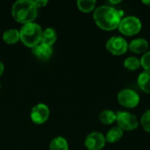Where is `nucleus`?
<instances>
[{"label":"nucleus","mask_w":150,"mask_h":150,"mask_svg":"<svg viewBox=\"0 0 150 150\" xmlns=\"http://www.w3.org/2000/svg\"><path fill=\"white\" fill-rule=\"evenodd\" d=\"M124 15L123 11L110 5H101L95 9L93 18L97 25L105 31H112L119 27Z\"/></svg>","instance_id":"f257e3e1"},{"label":"nucleus","mask_w":150,"mask_h":150,"mask_svg":"<svg viewBox=\"0 0 150 150\" xmlns=\"http://www.w3.org/2000/svg\"><path fill=\"white\" fill-rule=\"evenodd\" d=\"M38 8L33 0H18L11 8V15L16 21L24 25L32 23L37 17Z\"/></svg>","instance_id":"f03ea898"},{"label":"nucleus","mask_w":150,"mask_h":150,"mask_svg":"<svg viewBox=\"0 0 150 150\" xmlns=\"http://www.w3.org/2000/svg\"><path fill=\"white\" fill-rule=\"evenodd\" d=\"M42 35V29L37 23L32 22L25 24L19 31L20 40L28 47L33 48L40 43Z\"/></svg>","instance_id":"7ed1b4c3"},{"label":"nucleus","mask_w":150,"mask_h":150,"mask_svg":"<svg viewBox=\"0 0 150 150\" xmlns=\"http://www.w3.org/2000/svg\"><path fill=\"white\" fill-rule=\"evenodd\" d=\"M118 28L122 34L126 36H134L140 33L142 29V21L135 16H127L121 19Z\"/></svg>","instance_id":"20e7f679"},{"label":"nucleus","mask_w":150,"mask_h":150,"mask_svg":"<svg viewBox=\"0 0 150 150\" xmlns=\"http://www.w3.org/2000/svg\"><path fill=\"white\" fill-rule=\"evenodd\" d=\"M116 122L118 127L123 131H133L138 127V120L135 115L128 112H118L116 113Z\"/></svg>","instance_id":"39448f33"},{"label":"nucleus","mask_w":150,"mask_h":150,"mask_svg":"<svg viewBox=\"0 0 150 150\" xmlns=\"http://www.w3.org/2000/svg\"><path fill=\"white\" fill-rule=\"evenodd\" d=\"M106 49L113 55H122L128 50V43L121 36L111 37L105 44Z\"/></svg>","instance_id":"423d86ee"},{"label":"nucleus","mask_w":150,"mask_h":150,"mask_svg":"<svg viewBox=\"0 0 150 150\" xmlns=\"http://www.w3.org/2000/svg\"><path fill=\"white\" fill-rule=\"evenodd\" d=\"M117 98L119 103L127 108H134L140 103L139 94L131 89H124L120 91L118 93Z\"/></svg>","instance_id":"0eeeda50"},{"label":"nucleus","mask_w":150,"mask_h":150,"mask_svg":"<svg viewBox=\"0 0 150 150\" xmlns=\"http://www.w3.org/2000/svg\"><path fill=\"white\" fill-rule=\"evenodd\" d=\"M105 136L99 132H92L87 135L84 145L89 150H101L105 145Z\"/></svg>","instance_id":"6e6552de"},{"label":"nucleus","mask_w":150,"mask_h":150,"mask_svg":"<svg viewBox=\"0 0 150 150\" xmlns=\"http://www.w3.org/2000/svg\"><path fill=\"white\" fill-rule=\"evenodd\" d=\"M50 115L49 108L45 104H38L33 107L31 112V119L33 123L40 125L45 123Z\"/></svg>","instance_id":"1a4fd4ad"},{"label":"nucleus","mask_w":150,"mask_h":150,"mask_svg":"<svg viewBox=\"0 0 150 150\" xmlns=\"http://www.w3.org/2000/svg\"><path fill=\"white\" fill-rule=\"evenodd\" d=\"M32 53L36 58L41 61H47L53 54V47L40 42L32 49Z\"/></svg>","instance_id":"9d476101"},{"label":"nucleus","mask_w":150,"mask_h":150,"mask_svg":"<svg viewBox=\"0 0 150 150\" xmlns=\"http://www.w3.org/2000/svg\"><path fill=\"white\" fill-rule=\"evenodd\" d=\"M149 47V41L144 38L134 39L128 44V49L135 54H145L148 52Z\"/></svg>","instance_id":"9b49d317"},{"label":"nucleus","mask_w":150,"mask_h":150,"mask_svg":"<svg viewBox=\"0 0 150 150\" xmlns=\"http://www.w3.org/2000/svg\"><path fill=\"white\" fill-rule=\"evenodd\" d=\"M57 40V33L52 27H47L44 31H42L41 40L40 42L48 46H53Z\"/></svg>","instance_id":"f8f14e48"},{"label":"nucleus","mask_w":150,"mask_h":150,"mask_svg":"<svg viewBox=\"0 0 150 150\" xmlns=\"http://www.w3.org/2000/svg\"><path fill=\"white\" fill-rule=\"evenodd\" d=\"M123 134H124V131L120 127H114L107 132L105 135V141L109 143L117 142L123 137Z\"/></svg>","instance_id":"ddd939ff"},{"label":"nucleus","mask_w":150,"mask_h":150,"mask_svg":"<svg viewBox=\"0 0 150 150\" xmlns=\"http://www.w3.org/2000/svg\"><path fill=\"white\" fill-rule=\"evenodd\" d=\"M138 84L139 87L145 91L146 93L150 94V71L144 70L138 76Z\"/></svg>","instance_id":"4468645a"},{"label":"nucleus","mask_w":150,"mask_h":150,"mask_svg":"<svg viewBox=\"0 0 150 150\" xmlns=\"http://www.w3.org/2000/svg\"><path fill=\"white\" fill-rule=\"evenodd\" d=\"M3 39L7 44H15L20 40L19 31L17 29H9L6 30L3 34Z\"/></svg>","instance_id":"2eb2a0df"},{"label":"nucleus","mask_w":150,"mask_h":150,"mask_svg":"<svg viewBox=\"0 0 150 150\" xmlns=\"http://www.w3.org/2000/svg\"><path fill=\"white\" fill-rule=\"evenodd\" d=\"M49 150H69V144L65 138L58 136L52 140Z\"/></svg>","instance_id":"dca6fc26"},{"label":"nucleus","mask_w":150,"mask_h":150,"mask_svg":"<svg viewBox=\"0 0 150 150\" xmlns=\"http://www.w3.org/2000/svg\"><path fill=\"white\" fill-rule=\"evenodd\" d=\"M99 120L105 125H112L116 121V113L112 110H104L100 112Z\"/></svg>","instance_id":"f3484780"},{"label":"nucleus","mask_w":150,"mask_h":150,"mask_svg":"<svg viewBox=\"0 0 150 150\" xmlns=\"http://www.w3.org/2000/svg\"><path fill=\"white\" fill-rule=\"evenodd\" d=\"M96 3L97 2L95 0H78L76 4L78 9L83 12H91L95 9Z\"/></svg>","instance_id":"a211bd4d"},{"label":"nucleus","mask_w":150,"mask_h":150,"mask_svg":"<svg viewBox=\"0 0 150 150\" xmlns=\"http://www.w3.org/2000/svg\"><path fill=\"white\" fill-rule=\"evenodd\" d=\"M124 67L130 71H134L141 67V60L135 56H129L124 61Z\"/></svg>","instance_id":"6ab92c4d"},{"label":"nucleus","mask_w":150,"mask_h":150,"mask_svg":"<svg viewBox=\"0 0 150 150\" xmlns=\"http://www.w3.org/2000/svg\"><path fill=\"white\" fill-rule=\"evenodd\" d=\"M141 124L146 132L150 133V110H148L147 112H145L144 114L142 116Z\"/></svg>","instance_id":"aec40b11"},{"label":"nucleus","mask_w":150,"mask_h":150,"mask_svg":"<svg viewBox=\"0 0 150 150\" xmlns=\"http://www.w3.org/2000/svg\"><path fill=\"white\" fill-rule=\"evenodd\" d=\"M141 66L146 70L150 71V51L146 52L141 59Z\"/></svg>","instance_id":"412c9836"},{"label":"nucleus","mask_w":150,"mask_h":150,"mask_svg":"<svg viewBox=\"0 0 150 150\" xmlns=\"http://www.w3.org/2000/svg\"><path fill=\"white\" fill-rule=\"evenodd\" d=\"M35 6L39 9V8H41V7H44L47 4V0H36V1H33Z\"/></svg>","instance_id":"4be33fe9"},{"label":"nucleus","mask_w":150,"mask_h":150,"mask_svg":"<svg viewBox=\"0 0 150 150\" xmlns=\"http://www.w3.org/2000/svg\"><path fill=\"white\" fill-rule=\"evenodd\" d=\"M4 67L3 65V63L0 62V76H2V74L4 73Z\"/></svg>","instance_id":"5701e85b"},{"label":"nucleus","mask_w":150,"mask_h":150,"mask_svg":"<svg viewBox=\"0 0 150 150\" xmlns=\"http://www.w3.org/2000/svg\"><path fill=\"white\" fill-rule=\"evenodd\" d=\"M142 4H147V5H150V0L149 1H142Z\"/></svg>","instance_id":"b1692460"},{"label":"nucleus","mask_w":150,"mask_h":150,"mask_svg":"<svg viewBox=\"0 0 150 150\" xmlns=\"http://www.w3.org/2000/svg\"><path fill=\"white\" fill-rule=\"evenodd\" d=\"M0 88H1V84H0Z\"/></svg>","instance_id":"393cba45"}]
</instances>
